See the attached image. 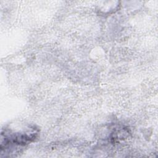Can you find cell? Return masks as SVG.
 Wrapping results in <instances>:
<instances>
[{
	"mask_svg": "<svg viewBox=\"0 0 158 158\" xmlns=\"http://www.w3.org/2000/svg\"><path fill=\"white\" fill-rule=\"evenodd\" d=\"M36 137V133L32 131L31 133H3L1 136V152L4 151L7 152L10 148H18V147L25 146V145L31 143Z\"/></svg>",
	"mask_w": 158,
	"mask_h": 158,
	"instance_id": "cell-1",
	"label": "cell"
}]
</instances>
